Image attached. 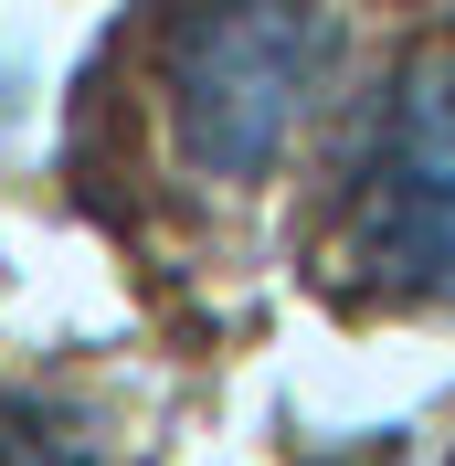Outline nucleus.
I'll return each instance as SVG.
<instances>
[{
  "mask_svg": "<svg viewBox=\"0 0 455 466\" xmlns=\"http://www.w3.org/2000/svg\"><path fill=\"white\" fill-rule=\"evenodd\" d=\"M329 64H339L329 0H191L159 54L180 159L201 180H265L329 96Z\"/></svg>",
  "mask_w": 455,
  "mask_h": 466,
  "instance_id": "1",
  "label": "nucleus"
},
{
  "mask_svg": "<svg viewBox=\"0 0 455 466\" xmlns=\"http://www.w3.org/2000/svg\"><path fill=\"white\" fill-rule=\"evenodd\" d=\"M349 255L392 297L455 308V54L392 75L349 180Z\"/></svg>",
  "mask_w": 455,
  "mask_h": 466,
  "instance_id": "2",
  "label": "nucleus"
},
{
  "mask_svg": "<svg viewBox=\"0 0 455 466\" xmlns=\"http://www.w3.org/2000/svg\"><path fill=\"white\" fill-rule=\"evenodd\" d=\"M0 466H54V445L32 435V413H11V403H0Z\"/></svg>",
  "mask_w": 455,
  "mask_h": 466,
  "instance_id": "3",
  "label": "nucleus"
}]
</instances>
